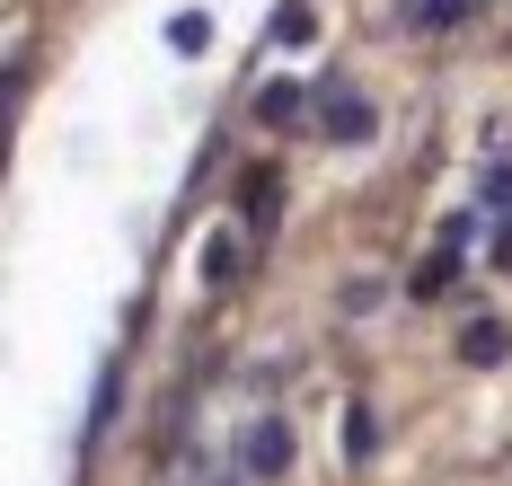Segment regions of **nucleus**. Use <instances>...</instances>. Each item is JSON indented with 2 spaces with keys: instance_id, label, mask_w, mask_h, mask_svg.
Listing matches in <instances>:
<instances>
[{
  "instance_id": "6",
  "label": "nucleus",
  "mask_w": 512,
  "mask_h": 486,
  "mask_svg": "<svg viewBox=\"0 0 512 486\" xmlns=\"http://www.w3.org/2000/svg\"><path fill=\"white\" fill-rule=\"evenodd\" d=\"M239 204H248V213H274V168H256V177H248V195H239Z\"/></svg>"
},
{
  "instance_id": "1",
  "label": "nucleus",
  "mask_w": 512,
  "mask_h": 486,
  "mask_svg": "<svg viewBox=\"0 0 512 486\" xmlns=\"http://www.w3.org/2000/svg\"><path fill=\"white\" fill-rule=\"evenodd\" d=\"M318 124H327L336 142H371V98H354V89H345V98H318Z\"/></svg>"
},
{
  "instance_id": "4",
  "label": "nucleus",
  "mask_w": 512,
  "mask_h": 486,
  "mask_svg": "<svg viewBox=\"0 0 512 486\" xmlns=\"http://www.w3.org/2000/svg\"><path fill=\"white\" fill-rule=\"evenodd\" d=\"M274 45H309V0H283L274 9Z\"/></svg>"
},
{
  "instance_id": "5",
  "label": "nucleus",
  "mask_w": 512,
  "mask_h": 486,
  "mask_svg": "<svg viewBox=\"0 0 512 486\" xmlns=\"http://www.w3.org/2000/svg\"><path fill=\"white\" fill-rule=\"evenodd\" d=\"M204 36H212V18H195V9L168 18V45H177V54H204Z\"/></svg>"
},
{
  "instance_id": "2",
  "label": "nucleus",
  "mask_w": 512,
  "mask_h": 486,
  "mask_svg": "<svg viewBox=\"0 0 512 486\" xmlns=\"http://www.w3.org/2000/svg\"><path fill=\"white\" fill-rule=\"evenodd\" d=\"M248 469H256V478H274V469H292V433L274 425V416H265V425L248 433Z\"/></svg>"
},
{
  "instance_id": "7",
  "label": "nucleus",
  "mask_w": 512,
  "mask_h": 486,
  "mask_svg": "<svg viewBox=\"0 0 512 486\" xmlns=\"http://www.w3.org/2000/svg\"><path fill=\"white\" fill-rule=\"evenodd\" d=\"M9 98H18V62L0 71V124H9Z\"/></svg>"
},
{
  "instance_id": "3",
  "label": "nucleus",
  "mask_w": 512,
  "mask_h": 486,
  "mask_svg": "<svg viewBox=\"0 0 512 486\" xmlns=\"http://www.w3.org/2000/svg\"><path fill=\"white\" fill-rule=\"evenodd\" d=\"M460 354H468V363H504V354H512V336H504L495 319H477V327L460 336Z\"/></svg>"
}]
</instances>
